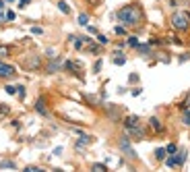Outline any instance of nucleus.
Wrapping results in <instances>:
<instances>
[{
    "label": "nucleus",
    "mask_w": 190,
    "mask_h": 172,
    "mask_svg": "<svg viewBox=\"0 0 190 172\" xmlns=\"http://www.w3.org/2000/svg\"><path fill=\"white\" fill-rule=\"evenodd\" d=\"M116 19L122 25H126V27H132V25H139L143 21V13L136 4H126L116 13Z\"/></svg>",
    "instance_id": "f257e3e1"
},
{
    "label": "nucleus",
    "mask_w": 190,
    "mask_h": 172,
    "mask_svg": "<svg viewBox=\"0 0 190 172\" xmlns=\"http://www.w3.org/2000/svg\"><path fill=\"white\" fill-rule=\"evenodd\" d=\"M124 126H126V131L130 133V135L136 137V139H143V128L139 126V118H136V116H128L126 122H124Z\"/></svg>",
    "instance_id": "f03ea898"
},
{
    "label": "nucleus",
    "mask_w": 190,
    "mask_h": 172,
    "mask_svg": "<svg viewBox=\"0 0 190 172\" xmlns=\"http://www.w3.org/2000/svg\"><path fill=\"white\" fill-rule=\"evenodd\" d=\"M184 160H186V151L180 149L176 153H169V158H165V166L167 168H178V166L184 164Z\"/></svg>",
    "instance_id": "7ed1b4c3"
},
{
    "label": "nucleus",
    "mask_w": 190,
    "mask_h": 172,
    "mask_svg": "<svg viewBox=\"0 0 190 172\" xmlns=\"http://www.w3.org/2000/svg\"><path fill=\"white\" fill-rule=\"evenodd\" d=\"M171 25L180 31H186L190 27V21H188V13H176L171 17Z\"/></svg>",
    "instance_id": "20e7f679"
},
{
    "label": "nucleus",
    "mask_w": 190,
    "mask_h": 172,
    "mask_svg": "<svg viewBox=\"0 0 190 172\" xmlns=\"http://www.w3.org/2000/svg\"><path fill=\"white\" fill-rule=\"evenodd\" d=\"M120 149H122V151L126 153L128 158H136L134 149L130 147V141H128V137H122V139H120Z\"/></svg>",
    "instance_id": "39448f33"
},
{
    "label": "nucleus",
    "mask_w": 190,
    "mask_h": 172,
    "mask_svg": "<svg viewBox=\"0 0 190 172\" xmlns=\"http://www.w3.org/2000/svg\"><path fill=\"white\" fill-rule=\"evenodd\" d=\"M17 71H15V66L11 64H4V62H0V77L2 79H11V77H15Z\"/></svg>",
    "instance_id": "423d86ee"
},
{
    "label": "nucleus",
    "mask_w": 190,
    "mask_h": 172,
    "mask_svg": "<svg viewBox=\"0 0 190 172\" xmlns=\"http://www.w3.org/2000/svg\"><path fill=\"white\" fill-rule=\"evenodd\" d=\"M23 64H25V68H29V71H35V68H39V58L33 56V58L27 60V62H23Z\"/></svg>",
    "instance_id": "0eeeda50"
},
{
    "label": "nucleus",
    "mask_w": 190,
    "mask_h": 172,
    "mask_svg": "<svg viewBox=\"0 0 190 172\" xmlns=\"http://www.w3.org/2000/svg\"><path fill=\"white\" fill-rule=\"evenodd\" d=\"M35 110H37L39 114L48 116V110H46V102H44V100H37V104H35Z\"/></svg>",
    "instance_id": "6e6552de"
},
{
    "label": "nucleus",
    "mask_w": 190,
    "mask_h": 172,
    "mask_svg": "<svg viewBox=\"0 0 190 172\" xmlns=\"http://www.w3.org/2000/svg\"><path fill=\"white\" fill-rule=\"evenodd\" d=\"M149 124L155 128V131H161V128H163V124L159 122V118L157 116H153V118H149Z\"/></svg>",
    "instance_id": "1a4fd4ad"
},
{
    "label": "nucleus",
    "mask_w": 190,
    "mask_h": 172,
    "mask_svg": "<svg viewBox=\"0 0 190 172\" xmlns=\"http://www.w3.org/2000/svg\"><path fill=\"white\" fill-rule=\"evenodd\" d=\"M0 168H8V170H15L17 166H15V162H11V160H0Z\"/></svg>",
    "instance_id": "9d476101"
},
{
    "label": "nucleus",
    "mask_w": 190,
    "mask_h": 172,
    "mask_svg": "<svg viewBox=\"0 0 190 172\" xmlns=\"http://www.w3.org/2000/svg\"><path fill=\"white\" fill-rule=\"evenodd\" d=\"M58 8H60V11H62V13H66V15L70 13V6H68V4L64 2V0H60V2H58Z\"/></svg>",
    "instance_id": "9b49d317"
},
{
    "label": "nucleus",
    "mask_w": 190,
    "mask_h": 172,
    "mask_svg": "<svg viewBox=\"0 0 190 172\" xmlns=\"http://www.w3.org/2000/svg\"><path fill=\"white\" fill-rule=\"evenodd\" d=\"M165 156H167V151L163 147H159L157 151H155V158H157V160H165Z\"/></svg>",
    "instance_id": "f8f14e48"
},
{
    "label": "nucleus",
    "mask_w": 190,
    "mask_h": 172,
    "mask_svg": "<svg viewBox=\"0 0 190 172\" xmlns=\"http://www.w3.org/2000/svg\"><path fill=\"white\" fill-rule=\"evenodd\" d=\"M128 46H132V48H136V46H139V39H136L134 35H128Z\"/></svg>",
    "instance_id": "ddd939ff"
},
{
    "label": "nucleus",
    "mask_w": 190,
    "mask_h": 172,
    "mask_svg": "<svg viewBox=\"0 0 190 172\" xmlns=\"http://www.w3.org/2000/svg\"><path fill=\"white\" fill-rule=\"evenodd\" d=\"M79 23H81V25H87V23H89V17L85 15V13H81V15H79Z\"/></svg>",
    "instance_id": "4468645a"
},
{
    "label": "nucleus",
    "mask_w": 190,
    "mask_h": 172,
    "mask_svg": "<svg viewBox=\"0 0 190 172\" xmlns=\"http://www.w3.org/2000/svg\"><path fill=\"white\" fill-rule=\"evenodd\" d=\"M165 151H167V153H176V151H178V147H176V143H169L167 147H165Z\"/></svg>",
    "instance_id": "2eb2a0df"
},
{
    "label": "nucleus",
    "mask_w": 190,
    "mask_h": 172,
    "mask_svg": "<svg viewBox=\"0 0 190 172\" xmlns=\"http://www.w3.org/2000/svg\"><path fill=\"white\" fill-rule=\"evenodd\" d=\"M114 62H116V64H124V62H126V58L118 54V56H114Z\"/></svg>",
    "instance_id": "dca6fc26"
},
{
    "label": "nucleus",
    "mask_w": 190,
    "mask_h": 172,
    "mask_svg": "<svg viewBox=\"0 0 190 172\" xmlns=\"http://www.w3.org/2000/svg\"><path fill=\"white\" fill-rule=\"evenodd\" d=\"M48 71H50V73H56V71H58V62H50V64H48Z\"/></svg>",
    "instance_id": "f3484780"
},
{
    "label": "nucleus",
    "mask_w": 190,
    "mask_h": 172,
    "mask_svg": "<svg viewBox=\"0 0 190 172\" xmlns=\"http://www.w3.org/2000/svg\"><path fill=\"white\" fill-rule=\"evenodd\" d=\"M93 170L95 172H103L106 170V164H93Z\"/></svg>",
    "instance_id": "a211bd4d"
},
{
    "label": "nucleus",
    "mask_w": 190,
    "mask_h": 172,
    "mask_svg": "<svg viewBox=\"0 0 190 172\" xmlns=\"http://www.w3.org/2000/svg\"><path fill=\"white\" fill-rule=\"evenodd\" d=\"M114 31L118 33V35H124V33H126V29H124V25H118V27H116Z\"/></svg>",
    "instance_id": "6ab92c4d"
},
{
    "label": "nucleus",
    "mask_w": 190,
    "mask_h": 172,
    "mask_svg": "<svg viewBox=\"0 0 190 172\" xmlns=\"http://www.w3.org/2000/svg\"><path fill=\"white\" fill-rule=\"evenodd\" d=\"M136 50H139L141 54H147V52H149V46H141V44H139V46H136Z\"/></svg>",
    "instance_id": "aec40b11"
},
{
    "label": "nucleus",
    "mask_w": 190,
    "mask_h": 172,
    "mask_svg": "<svg viewBox=\"0 0 190 172\" xmlns=\"http://www.w3.org/2000/svg\"><path fill=\"white\" fill-rule=\"evenodd\" d=\"M6 93H11V96H15V93H17V87H15V85H6Z\"/></svg>",
    "instance_id": "412c9836"
},
{
    "label": "nucleus",
    "mask_w": 190,
    "mask_h": 172,
    "mask_svg": "<svg viewBox=\"0 0 190 172\" xmlns=\"http://www.w3.org/2000/svg\"><path fill=\"white\" fill-rule=\"evenodd\" d=\"M17 93H19V98L25 96V89H23V85H17Z\"/></svg>",
    "instance_id": "4be33fe9"
},
{
    "label": "nucleus",
    "mask_w": 190,
    "mask_h": 172,
    "mask_svg": "<svg viewBox=\"0 0 190 172\" xmlns=\"http://www.w3.org/2000/svg\"><path fill=\"white\" fill-rule=\"evenodd\" d=\"M97 41H99V44H103V46H106V44H108V37H106V35H97Z\"/></svg>",
    "instance_id": "5701e85b"
},
{
    "label": "nucleus",
    "mask_w": 190,
    "mask_h": 172,
    "mask_svg": "<svg viewBox=\"0 0 190 172\" xmlns=\"http://www.w3.org/2000/svg\"><path fill=\"white\" fill-rule=\"evenodd\" d=\"M29 4H31V0H19V6H21V8L29 6Z\"/></svg>",
    "instance_id": "b1692460"
},
{
    "label": "nucleus",
    "mask_w": 190,
    "mask_h": 172,
    "mask_svg": "<svg viewBox=\"0 0 190 172\" xmlns=\"http://www.w3.org/2000/svg\"><path fill=\"white\" fill-rule=\"evenodd\" d=\"M31 33H35V35H41V33H44V29H41V27H33Z\"/></svg>",
    "instance_id": "393cba45"
},
{
    "label": "nucleus",
    "mask_w": 190,
    "mask_h": 172,
    "mask_svg": "<svg viewBox=\"0 0 190 172\" xmlns=\"http://www.w3.org/2000/svg\"><path fill=\"white\" fill-rule=\"evenodd\" d=\"M6 21H15V13H13V11L6 13Z\"/></svg>",
    "instance_id": "a878e982"
},
{
    "label": "nucleus",
    "mask_w": 190,
    "mask_h": 172,
    "mask_svg": "<svg viewBox=\"0 0 190 172\" xmlns=\"http://www.w3.org/2000/svg\"><path fill=\"white\" fill-rule=\"evenodd\" d=\"M8 114V106H0V116H4Z\"/></svg>",
    "instance_id": "bb28decb"
},
{
    "label": "nucleus",
    "mask_w": 190,
    "mask_h": 172,
    "mask_svg": "<svg viewBox=\"0 0 190 172\" xmlns=\"http://www.w3.org/2000/svg\"><path fill=\"white\" fill-rule=\"evenodd\" d=\"M184 124H188V126H190V112H186V114H184Z\"/></svg>",
    "instance_id": "cd10ccee"
},
{
    "label": "nucleus",
    "mask_w": 190,
    "mask_h": 172,
    "mask_svg": "<svg viewBox=\"0 0 190 172\" xmlns=\"http://www.w3.org/2000/svg\"><path fill=\"white\" fill-rule=\"evenodd\" d=\"M93 68H95V73H99V68H101V60H97V62H95V66H93Z\"/></svg>",
    "instance_id": "c85d7f7f"
},
{
    "label": "nucleus",
    "mask_w": 190,
    "mask_h": 172,
    "mask_svg": "<svg viewBox=\"0 0 190 172\" xmlns=\"http://www.w3.org/2000/svg\"><path fill=\"white\" fill-rule=\"evenodd\" d=\"M6 54H8V48L2 46V48H0V56H6Z\"/></svg>",
    "instance_id": "c756f323"
},
{
    "label": "nucleus",
    "mask_w": 190,
    "mask_h": 172,
    "mask_svg": "<svg viewBox=\"0 0 190 172\" xmlns=\"http://www.w3.org/2000/svg\"><path fill=\"white\" fill-rule=\"evenodd\" d=\"M48 56H50V58H56V52H54L52 48H48Z\"/></svg>",
    "instance_id": "7c9ffc66"
},
{
    "label": "nucleus",
    "mask_w": 190,
    "mask_h": 172,
    "mask_svg": "<svg viewBox=\"0 0 190 172\" xmlns=\"http://www.w3.org/2000/svg\"><path fill=\"white\" fill-rule=\"evenodd\" d=\"M2 8H4V2H2V0H0V11H2Z\"/></svg>",
    "instance_id": "2f4dec72"
},
{
    "label": "nucleus",
    "mask_w": 190,
    "mask_h": 172,
    "mask_svg": "<svg viewBox=\"0 0 190 172\" xmlns=\"http://www.w3.org/2000/svg\"><path fill=\"white\" fill-rule=\"evenodd\" d=\"M89 2H93V4H97V2H99V0H89Z\"/></svg>",
    "instance_id": "473e14b6"
},
{
    "label": "nucleus",
    "mask_w": 190,
    "mask_h": 172,
    "mask_svg": "<svg viewBox=\"0 0 190 172\" xmlns=\"http://www.w3.org/2000/svg\"><path fill=\"white\" fill-rule=\"evenodd\" d=\"M188 19H190V13H188Z\"/></svg>",
    "instance_id": "72a5a7b5"
},
{
    "label": "nucleus",
    "mask_w": 190,
    "mask_h": 172,
    "mask_svg": "<svg viewBox=\"0 0 190 172\" xmlns=\"http://www.w3.org/2000/svg\"><path fill=\"white\" fill-rule=\"evenodd\" d=\"M8 2H13V0H8Z\"/></svg>",
    "instance_id": "f704fd0d"
}]
</instances>
